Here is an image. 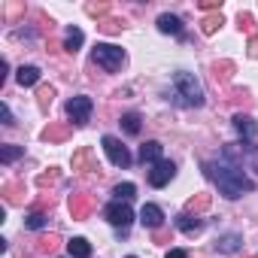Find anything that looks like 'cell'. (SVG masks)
<instances>
[{
    "label": "cell",
    "mask_w": 258,
    "mask_h": 258,
    "mask_svg": "<svg viewBox=\"0 0 258 258\" xmlns=\"http://www.w3.org/2000/svg\"><path fill=\"white\" fill-rule=\"evenodd\" d=\"M213 179L219 182V191L225 195V198H243L246 191H252L255 188V182L243 173V167L240 164H234L231 158H219V164H216V173H213Z\"/></svg>",
    "instance_id": "cell-1"
},
{
    "label": "cell",
    "mask_w": 258,
    "mask_h": 258,
    "mask_svg": "<svg viewBox=\"0 0 258 258\" xmlns=\"http://www.w3.org/2000/svg\"><path fill=\"white\" fill-rule=\"evenodd\" d=\"M173 85H176L179 97H182L188 106H204V88H201V82H198L191 73H176V76H173Z\"/></svg>",
    "instance_id": "cell-2"
},
{
    "label": "cell",
    "mask_w": 258,
    "mask_h": 258,
    "mask_svg": "<svg viewBox=\"0 0 258 258\" xmlns=\"http://www.w3.org/2000/svg\"><path fill=\"white\" fill-rule=\"evenodd\" d=\"M94 64H100L103 70L115 73V70H121V64H124V49H118V46H112V43H97V46H94Z\"/></svg>",
    "instance_id": "cell-3"
},
{
    "label": "cell",
    "mask_w": 258,
    "mask_h": 258,
    "mask_svg": "<svg viewBox=\"0 0 258 258\" xmlns=\"http://www.w3.org/2000/svg\"><path fill=\"white\" fill-rule=\"evenodd\" d=\"M103 216H106L109 225H115V228H121V231L134 222V213H131V207H127L124 201H112V204L103 210Z\"/></svg>",
    "instance_id": "cell-4"
},
{
    "label": "cell",
    "mask_w": 258,
    "mask_h": 258,
    "mask_svg": "<svg viewBox=\"0 0 258 258\" xmlns=\"http://www.w3.org/2000/svg\"><path fill=\"white\" fill-rule=\"evenodd\" d=\"M91 109H94V103H91V97H85V94H79V97H73V100L67 103V115H70L73 124H85V121L91 118Z\"/></svg>",
    "instance_id": "cell-5"
},
{
    "label": "cell",
    "mask_w": 258,
    "mask_h": 258,
    "mask_svg": "<svg viewBox=\"0 0 258 258\" xmlns=\"http://www.w3.org/2000/svg\"><path fill=\"white\" fill-rule=\"evenodd\" d=\"M103 152H106V158H109L115 167H131V152L121 146V140H115V137H103Z\"/></svg>",
    "instance_id": "cell-6"
},
{
    "label": "cell",
    "mask_w": 258,
    "mask_h": 258,
    "mask_svg": "<svg viewBox=\"0 0 258 258\" xmlns=\"http://www.w3.org/2000/svg\"><path fill=\"white\" fill-rule=\"evenodd\" d=\"M173 176H176V164H173V161H167V158H161V161H158V164H152V170H149V182H152L155 188H164Z\"/></svg>",
    "instance_id": "cell-7"
},
{
    "label": "cell",
    "mask_w": 258,
    "mask_h": 258,
    "mask_svg": "<svg viewBox=\"0 0 258 258\" xmlns=\"http://www.w3.org/2000/svg\"><path fill=\"white\" fill-rule=\"evenodd\" d=\"M140 222L146 225V228H161L164 225V213H161V207H155V204H143V210H140Z\"/></svg>",
    "instance_id": "cell-8"
},
{
    "label": "cell",
    "mask_w": 258,
    "mask_h": 258,
    "mask_svg": "<svg viewBox=\"0 0 258 258\" xmlns=\"http://www.w3.org/2000/svg\"><path fill=\"white\" fill-rule=\"evenodd\" d=\"M161 152H164V146L158 140H149V143L140 146V161L143 164H158L161 161Z\"/></svg>",
    "instance_id": "cell-9"
},
{
    "label": "cell",
    "mask_w": 258,
    "mask_h": 258,
    "mask_svg": "<svg viewBox=\"0 0 258 258\" xmlns=\"http://www.w3.org/2000/svg\"><path fill=\"white\" fill-rule=\"evenodd\" d=\"M234 127H237V134L243 140H255V134H258V124L249 115H234Z\"/></svg>",
    "instance_id": "cell-10"
},
{
    "label": "cell",
    "mask_w": 258,
    "mask_h": 258,
    "mask_svg": "<svg viewBox=\"0 0 258 258\" xmlns=\"http://www.w3.org/2000/svg\"><path fill=\"white\" fill-rule=\"evenodd\" d=\"M158 31H161V34H173V37H179V34H182V22H179V16L164 13V16L158 19Z\"/></svg>",
    "instance_id": "cell-11"
},
{
    "label": "cell",
    "mask_w": 258,
    "mask_h": 258,
    "mask_svg": "<svg viewBox=\"0 0 258 258\" xmlns=\"http://www.w3.org/2000/svg\"><path fill=\"white\" fill-rule=\"evenodd\" d=\"M16 79H19V85H22V88H31V85H37V82H40V67H31V64L25 67V64H22V67H19V73H16Z\"/></svg>",
    "instance_id": "cell-12"
},
{
    "label": "cell",
    "mask_w": 258,
    "mask_h": 258,
    "mask_svg": "<svg viewBox=\"0 0 258 258\" xmlns=\"http://www.w3.org/2000/svg\"><path fill=\"white\" fill-rule=\"evenodd\" d=\"M67 252H70L73 258H88V255H91V243H88L85 237H73V240L67 243Z\"/></svg>",
    "instance_id": "cell-13"
},
{
    "label": "cell",
    "mask_w": 258,
    "mask_h": 258,
    "mask_svg": "<svg viewBox=\"0 0 258 258\" xmlns=\"http://www.w3.org/2000/svg\"><path fill=\"white\" fill-rule=\"evenodd\" d=\"M176 228H179L182 234H198V231H201V219L191 216V213H182V216L176 219Z\"/></svg>",
    "instance_id": "cell-14"
},
{
    "label": "cell",
    "mask_w": 258,
    "mask_h": 258,
    "mask_svg": "<svg viewBox=\"0 0 258 258\" xmlns=\"http://www.w3.org/2000/svg\"><path fill=\"white\" fill-rule=\"evenodd\" d=\"M82 40H85V34H82L79 28H67V34H64V49H67V52H76V49L82 46Z\"/></svg>",
    "instance_id": "cell-15"
},
{
    "label": "cell",
    "mask_w": 258,
    "mask_h": 258,
    "mask_svg": "<svg viewBox=\"0 0 258 258\" xmlns=\"http://www.w3.org/2000/svg\"><path fill=\"white\" fill-rule=\"evenodd\" d=\"M88 207H91V201H88L85 195H73V198H70V213H73L76 219H82V216L88 213Z\"/></svg>",
    "instance_id": "cell-16"
},
{
    "label": "cell",
    "mask_w": 258,
    "mask_h": 258,
    "mask_svg": "<svg viewBox=\"0 0 258 258\" xmlns=\"http://www.w3.org/2000/svg\"><path fill=\"white\" fill-rule=\"evenodd\" d=\"M112 195H115V201H124V204H127V201L137 195V185H134V182H118V185L112 188Z\"/></svg>",
    "instance_id": "cell-17"
},
{
    "label": "cell",
    "mask_w": 258,
    "mask_h": 258,
    "mask_svg": "<svg viewBox=\"0 0 258 258\" xmlns=\"http://www.w3.org/2000/svg\"><path fill=\"white\" fill-rule=\"evenodd\" d=\"M121 127H124L127 134H140V115H137V112L121 115Z\"/></svg>",
    "instance_id": "cell-18"
},
{
    "label": "cell",
    "mask_w": 258,
    "mask_h": 258,
    "mask_svg": "<svg viewBox=\"0 0 258 258\" xmlns=\"http://www.w3.org/2000/svg\"><path fill=\"white\" fill-rule=\"evenodd\" d=\"M222 252H237L240 249V237L237 234H225V237H219V243H216Z\"/></svg>",
    "instance_id": "cell-19"
},
{
    "label": "cell",
    "mask_w": 258,
    "mask_h": 258,
    "mask_svg": "<svg viewBox=\"0 0 258 258\" xmlns=\"http://www.w3.org/2000/svg\"><path fill=\"white\" fill-rule=\"evenodd\" d=\"M25 155V149L22 146H7L4 152H0V161H4V164H13L16 158H22Z\"/></svg>",
    "instance_id": "cell-20"
},
{
    "label": "cell",
    "mask_w": 258,
    "mask_h": 258,
    "mask_svg": "<svg viewBox=\"0 0 258 258\" xmlns=\"http://www.w3.org/2000/svg\"><path fill=\"white\" fill-rule=\"evenodd\" d=\"M219 25H222V16H207V19L201 22V31H204V34H216Z\"/></svg>",
    "instance_id": "cell-21"
},
{
    "label": "cell",
    "mask_w": 258,
    "mask_h": 258,
    "mask_svg": "<svg viewBox=\"0 0 258 258\" xmlns=\"http://www.w3.org/2000/svg\"><path fill=\"white\" fill-rule=\"evenodd\" d=\"M25 228H31V231H40V228H46V216H43V213H34V216H28Z\"/></svg>",
    "instance_id": "cell-22"
},
{
    "label": "cell",
    "mask_w": 258,
    "mask_h": 258,
    "mask_svg": "<svg viewBox=\"0 0 258 258\" xmlns=\"http://www.w3.org/2000/svg\"><path fill=\"white\" fill-rule=\"evenodd\" d=\"M52 94H55L52 88H40V106H43V109H46V106L52 103Z\"/></svg>",
    "instance_id": "cell-23"
},
{
    "label": "cell",
    "mask_w": 258,
    "mask_h": 258,
    "mask_svg": "<svg viewBox=\"0 0 258 258\" xmlns=\"http://www.w3.org/2000/svg\"><path fill=\"white\" fill-rule=\"evenodd\" d=\"M100 28H103V31H109V34H115V31H121V22H112V19H106V22H100Z\"/></svg>",
    "instance_id": "cell-24"
},
{
    "label": "cell",
    "mask_w": 258,
    "mask_h": 258,
    "mask_svg": "<svg viewBox=\"0 0 258 258\" xmlns=\"http://www.w3.org/2000/svg\"><path fill=\"white\" fill-rule=\"evenodd\" d=\"M207 204H210V201H207V198H198V201H195V198H191V201H188V210H204V207H207Z\"/></svg>",
    "instance_id": "cell-25"
},
{
    "label": "cell",
    "mask_w": 258,
    "mask_h": 258,
    "mask_svg": "<svg viewBox=\"0 0 258 258\" xmlns=\"http://www.w3.org/2000/svg\"><path fill=\"white\" fill-rule=\"evenodd\" d=\"M0 115H4V121H7V124H13V112H10V106H7V103L0 106Z\"/></svg>",
    "instance_id": "cell-26"
},
{
    "label": "cell",
    "mask_w": 258,
    "mask_h": 258,
    "mask_svg": "<svg viewBox=\"0 0 258 258\" xmlns=\"http://www.w3.org/2000/svg\"><path fill=\"white\" fill-rule=\"evenodd\" d=\"M167 258H188V252H185V249H170Z\"/></svg>",
    "instance_id": "cell-27"
},
{
    "label": "cell",
    "mask_w": 258,
    "mask_h": 258,
    "mask_svg": "<svg viewBox=\"0 0 258 258\" xmlns=\"http://www.w3.org/2000/svg\"><path fill=\"white\" fill-rule=\"evenodd\" d=\"M222 4H216V0H204V4H201V10H219Z\"/></svg>",
    "instance_id": "cell-28"
},
{
    "label": "cell",
    "mask_w": 258,
    "mask_h": 258,
    "mask_svg": "<svg viewBox=\"0 0 258 258\" xmlns=\"http://www.w3.org/2000/svg\"><path fill=\"white\" fill-rule=\"evenodd\" d=\"M249 55H252V58H258V37L249 43Z\"/></svg>",
    "instance_id": "cell-29"
},
{
    "label": "cell",
    "mask_w": 258,
    "mask_h": 258,
    "mask_svg": "<svg viewBox=\"0 0 258 258\" xmlns=\"http://www.w3.org/2000/svg\"><path fill=\"white\" fill-rule=\"evenodd\" d=\"M127 258H137V255H127Z\"/></svg>",
    "instance_id": "cell-30"
}]
</instances>
